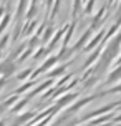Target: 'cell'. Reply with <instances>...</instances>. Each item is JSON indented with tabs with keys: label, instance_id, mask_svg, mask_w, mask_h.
I'll return each mask as SVG.
<instances>
[{
	"label": "cell",
	"instance_id": "obj_1",
	"mask_svg": "<svg viewBox=\"0 0 121 126\" xmlns=\"http://www.w3.org/2000/svg\"><path fill=\"white\" fill-rule=\"evenodd\" d=\"M120 35H121V33H120Z\"/></svg>",
	"mask_w": 121,
	"mask_h": 126
}]
</instances>
